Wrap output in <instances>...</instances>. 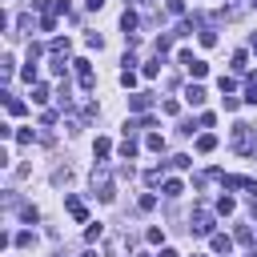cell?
I'll return each instance as SVG.
<instances>
[{"label":"cell","instance_id":"18","mask_svg":"<svg viewBox=\"0 0 257 257\" xmlns=\"http://www.w3.org/2000/svg\"><path fill=\"white\" fill-rule=\"evenodd\" d=\"M233 209H237V201H233L229 193H225V197H217V213H225V217H229Z\"/></svg>","mask_w":257,"mask_h":257},{"label":"cell","instance_id":"44","mask_svg":"<svg viewBox=\"0 0 257 257\" xmlns=\"http://www.w3.org/2000/svg\"><path fill=\"white\" fill-rule=\"evenodd\" d=\"M84 257H100V253H96V249H88V253H84Z\"/></svg>","mask_w":257,"mask_h":257},{"label":"cell","instance_id":"25","mask_svg":"<svg viewBox=\"0 0 257 257\" xmlns=\"http://www.w3.org/2000/svg\"><path fill=\"white\" fill-rule=\"evenodd\" d=\"M84 44H88V48H96V52H100V48H104V36H100V32H88V36H84Z\"/></svg>","mask_w":257,"mask_h":257},{"label":"cell","instance_id":"14","mask_svg":"<svg viewBox=\"0 0 257 257\" xmlns=\"http://www.w3.org/2000/svg\"><path fill=\"white\" fill-rule=\"evenodd\" d=\"M48 48H52L56 56H68V48H72V40H68V36H56V40H52Z\"/></svg>","mask_w":257,"mask_h":257},{"label":"cell","instance_id":"32","mask_svg":"<svg viewBox=\"0 0 257 257\" xmlns=\"http://www.w3.org/2000/svg\"><path fill=\"white\" fill-rule=\"evenodd\" d=\"M237 241L249 245V241H253V229H249V225H237Z\"/></svg>","mask_w":257,"mask_h":257},{"label":"cell","instance_id":"33","mask_svg":"<svg viewBox=\"0 0 257 257\" xmlns=\"http://www.w3.org/2000/svg\"><path fill=\"white\" fill-rule=\"evenodd\" d=\"M40 28H44V32H52V28H56V12H48V16H40Z\"/></svg>","mask_w":257,"mask_h":257},{"label":"cell","instance_id":"2","mask_svg":"<svg viewBox=\"0 0 257 257\" xmlns=\"http://www.w3.org/2000/svg\"><path fill=\"white\" fill-rule=\"evenodd\" d=\"M189 229H193V237H213L217 233V221H213V213L205 205H197V213L189 217Z\"/></svg>","mask_w":257,"mask_h":257},{"label":"cell","instance_id":"34","mask_svg":"<svg viewBox=\"0 0 257 257\" xmlns=\"http://www.w3.org/2000/svg\"><path fill=\"white\" fill-rule=\"evenodd\" d=\"M169 44H173V36H157V56H165V52H169Z\"/></svg>","mask_w":257,"mask_h":257},{"label":"cell","instance_id":"37","mask_svg":"<svg viewBox=\"0 0 257 257\" xmlns=\"http://www.w3.org/2000/svg\"><path fill=\"white\" fill-rule=\"evenodd\" d=\"M217 84H221V92H225V96H229V92H233V88H237V80H233V76H221V80H217Z\"/></svg>","mask_w":257,"mask_h":257},{"label":"cell","instance_id":"36","mask_svg":"<svg viewBox=\"0 0 257 257\" xmlns=\"http://www.w3.org/2000/svg\"><path fill=\"white\" fill-rule=\"evenodd\" d=\"M120 84H124V88H133V84H137V72H133V68H124V72H120Z\"/></svg>","mask_w":257,"mask_h":257},{"label":"cell","instance_id":"35","mask_svg":"<svg viewBox=\"0 0 257 257\" xmlns=\"http://www.w3.org/2000/svg\"><path fill=\"white\" fill-rule=\"evenodd\" d=\"M48 68H52L56 76H64V68H68V64H64V56H52V64H48Z\"/></svg>","mask_w":257,"mask_h":257},{"label":"cell","instance_id":"13","mask_svg":"<svg viewBox=\"0 0 257 257\" xmlns=\"http://www.w3.org/2000/svg\"><path fill=\"white\" fill-rule=\"evenodd\" d=\"M137 153H141V145H137L133 137H124V141H120V157H124V161H133Z\"/></svg>","mask_w":257,"mask_h":257},{"label":"cell","instance_id":"30","mask_svg":"<svg viewBox=\"0 0 257 257\" xmlns=\"http://www.w3.org/2000/svg\"><path fill=\"white\" fill-rule=\"evenodd\" d=\"M161 177H165V169H149L145 173V185H161Z\"/></svg>","mask_w":257,"mask_h":257},{"label":"cell","instance_id":"23","mask_svg":"<svg viewBox=\"0 0 257 257\" xmlns=\"http://www.w3.org/2000/svg\"><path fill=\"white\" fill-rule=\"evenodd\" d=\"M181 193H185V185H181V181H173V177H169V181H165V197H181Z\"/></svg>","mask_w":257,"mask_h":257},{"label":"cell","instance_id":"28","mask_svg":"<svg viewBox=\"0 0 257 257\" xmlns=\"http://www.w3.org/2000/svg\"><path fill=\"white\" fill-rule=\"evenodd\" d=\"M20 217H24L28 225H36V221H40V213H36V205H24V209H20Z\"/></svg>","mask_w":257,"mask_h":257},{"label":"cell","instance_id":"6","mask_svg":"<svg viewBox=\"0 0 257 257\" xmlns=\"http://www.w3.org/2000/svg\"><path fill=\"white\" fill-rule=\"evenodd\" d=\"M64 209H68L76 221H88V209H84V201H80V197H72V193H68V197H64Z\"/></svg>","mask_w":257,"mask_h":257},{"label":"cell","instance_id":"21","mask_svg":"<svg viewBox=\"0 0 257 257\" xmlns=\"http://www.w3.org/2000/svg\"><path fill=\"white\" fill-rule=\"evenodd\" d=\"M4 104H8V112H12V116H20V112L28 108V104H24V100H16V96H4Z\"/></svg>","mask_w":257,"mask_h":257},{"label":"cell","instance_id":"19","mask_svg":"<svg viewBox=\"0 0 257 257\" xmlns=\"http://www.w3.org/2000/svg\"><path fill=\"white\" fill-rule=\"evenodd\" d=\"M201 44H205V48H213V44H217V28H209V24H205V28H201Z\"/></svg>","mask_w":257,"mask_h":257},{"label":"cell","instance_id":"29","mask_svg":"<svg viewBox=\"0 0 257 257\" xmlns=\"http://www.w3.org/2000/svg\"><path fill=\"white\" fill-rule=\"evenodd\" d=\"M169 165H173V169H189V165H193V157H185V153H177V157H173Z\"/></svg>","mask_w":257,"mask_h":257},{"label":"cell","instance_id":"46","mask_svg":"<svg viewBox=\"0 0 257 257\" xmlns=\"http://www.w3.org/2000/svg\"><path fill=\"white\" fill-rule=\"evenodd\" d=\"M253 8H257V0H253Z\"/></svg>","mask_w":257,"mask_h":257},{"label":"cell","instance_id":"16","mask_svg":"<svg viewBox=\"0 0 257 257\" xmlns=\"http://www.w3.org/2000/svg\"><path fill=\"white\" fill-rule=\"evenodd\" d=\"M108 153H112V145H108L104 137H96V145H92V157H96V161H104Z\"/></svg>","mask_w":257,"mask_h":257},{"label":"cell","instance_id":"45","mask_svg":"<svg viewBox=\"0 0 257 257\" xmlns=\"http://www.w3.org/2000/svg\"><path fill=\"white\" fill-rule=\"evenodd\" d=\"M253 48H257V32H253Z\"/></svg>","mask_w":257,"mask_h":257},{"label":"cell","instance_id":"5","mask_svg":"<svg viewBox=\"0 0 257 257\" xmlns=\"http://www.w3.org/2000/svg\"><path fill=\"white\" fill-rule=\"evenodd\" d=\"M72 68H76V80H80V88H92V84H96V76H92V64H88L84 56H76V60H72Z\"/></svg>","mask_w":257,"mask_h":257},{"label":"cell","instance_id":"1","mask_svg":"<svg viewBox=\"0 0 257 257\" xmlns=\"http://www.w3.org/2000/svg\"><path fill=\"white\" fill-rule=\"evenodd\" d=\"M229 145H233V153H241V157H257V124L237 120V124H233V137H229Z\"/></svg>","mask_w":257,"mask_h":257},{"label":"cell","instance_id":"41","mask_svg":"<svg viewBox=\"0 0 257 257\" xmlns=\"http://www.w3.org/2000/svg\"><path fill=\"white\" fill-rule=\"evenodd\" d=\"M84 237H88V241H96V237H104V229H100V225H88V229H84Z\"/></svg>","mask_w":257,"mask_h":257},{"label":"cell","instance_id":"9","mask_svg":"<svg viewBox=\"0 0 257 257\" xmlns=\"http://www.w3.org/2000/svg\"><path fill=\"white\" fill-rule=\"evenodd\" d=\"M185 100H189L193 108H201V104H205V88H201V84H189V88H185Z\"/></svg>","mask_w":257,"mask_h":257},{"label":"cell","instance_id":"7","mask_svg":"<svg viewBox=\"0 0 257 257\" xmlns=\"http://www.w3.org/2000/svg\"><path fill=\"white\" fill-rule=\"evenodd\" d=\"M104 257H128V249H124V237H120V233H116V237H108Z\"/></svg>","mask_w":257,"mask_h":257},{"label":"cell","instance_id":"11","mask_svg":"<svg viewBox=\"0 0 257 257\" xmlns=\"http://www.w3.org/2000/svg\"><path fill=\"white\" fill-rule=\"evenodd\" d=\"M137 24H141V20H137V12H133V8H124V16H120V28H124V36H133V32H137Z\"/></svg>","mask_w":257,"mask_h":257},{"label":"cell","instance_id":"38","mask_svg":"<svg viewBox=\"0 0 257 257\" xmlns=\"http://www.w3.org/2000/svg\"><path fill=\"white\" fill-rule=\"evenodd\" d=\"M145 237H149V245H161V241H165V233H161V229H157V225H153V229H149V233H145Z\"/></svg>","mask_w":257,"mask_h":257},{"label":"cell","instance_id":"10","mask_svg":"<svg viewBox=\"0 0 257 257\" xmlns=\"http://www.w3.org/2000/svg\"><path fill=\"white\" fill-rule=\"evenodd\" d=\"M149 104H153V96H149V92H133V96H128V108H133V112H145Z\"/></svg>","mask_w":257,"mask_h":257},{"label":"cell","instance_id":"12","mask_svg":"<svg viewBox=\"0 0 257 257\" xmlns=\"http://www.w3.org/2000/svg\"><path fill=\"white\" fill-rule=\"evenodd\" d=\"M213 149H217V137L213 133H201L197 137V153H213Z\"/></svg>","mask_w":257,"mask_h":257},{"label":"cell","instance_id":"3","mask_svg":"<svg viewBox=\"0 0 257 257\" xmlns=\"http://www.w3.org/2000/svg\"><path fill=\"white\" fill-rule=\"evenodd\" d=\"M92 193L108 205V201H116V193H112V177H108V169L100 165V169H92Z\"/></svg>","mask_w":257,"mask_h":257},{"label":"cell","instance_id":"42","mask_svg":"<svg viewBox=\"0 0 257 257\" xmlns=\"http://www.w3.org/2000/svg\"><path fill=\"white\" fill-rule=\"evenodd\" d=\"M84 4H88V8H92V12H96V8H100V4H104V0H84Z\"/></svg>","mask_w":257,"mask_h":257},{"label":"cell","instance_id":"8","mask_svg":"<svg viewBox=\"0 0 257 257\" xmlns=\"http://www.w3.org/2000/svg\"><path fill=\"white\" fill-rule=\"evenodd\" d=\"M209 245H213V253H229V249H233V237H229V233H213Z\"/></svg>","mask_w":257,"mask_h":257},{"label":"cell","instance_id":"17","mask_svg":"<svg viewBox=\"0 0 257 257\" xmlns=\"http://www.w3.org/2000/svg\"><path fill=\"white\" fill-rule=\"evenodd\" d=\"M221 185H225V189H249L253 181H245V177H221Z\"/></svg>","mask_w":257,"mask_h":257},{"label":"cell","instance_id":"40","mask_svg":"<svg viewBox=\"0 0 257 257\" xmlns=\"http://www.w3.org/2000/svg\"><path fill=\"white\" fill-rule=\"evenodd\" d=\"M165 8H169L173 16H181V12H185V0H165Z\"/></svg>","mask_w":257,"mask_h":257},{"label":"cell","instance_id":"26","mask_svg":"<svg viewBox=\"0 0 257 257\" xmlns=\"http://www.w3.org/2000/svg\"><path fill=\"white\" fill-rule=\"evenodd\" d=\"M141 72H145V76H149V80H153V76H157V72H161V56H153V60H149V64H145V68H141Z\"/></svg>","mask_w":257,"mask_h":257},{"label":"cell","instance_id":"24","mask_svg":"<svg viewBox=\"0 0 257 257\" xmlns=\"http://www.w3.org/2000/svg\"><path fill=\"white\" fill-rule=\"evenodd\" d=\"M241 100H249V104H257V76H249V84H245V96Z\"/></svg>","mask_w":257,"mask_h":257},{"label":"cell","instance_id":"27","mask_svg":"<svg viewBox=\"0 0 257 257\" xmlns=\"http://www.w3.org/2000/svg\"><path fill=\"white\" fill-rule=\"evenodd\" d=\"M32 100L44 104V100H48V84H32Z\"/></svg>","mask_w":257,"mask_h":257},{"label":"cell","instance_id":"31","mask_svg":"<svg viewBox=\"0 0 257 257\" xmlns=\"http://www.w3.org/2000/svg\"><path fill=\"white\" fill-rule=\"evenodd\" d=\"M137 205H141V213H149V209L157 205V197H153V193H141V201H137Z\"/></svg>","mask_w":257,"mask_h":257},{"label":"cell","instance_id":"20","mask_svg":"<svg viewBox=\"0 0 257 257\" xmlns=\"http://www.w3.org/2000/svg\"><path fill=\"white\" fill-rule=\"evenodd\" d=\"M249 68V52H233V72H245Z\"/></svg>","mask_w":257,"mask_h":257},{"label":"cell","instance_id":"22","mask_svg":"<svg viewBox=\"0 0 257 257\" xmlns=\"http://www.w3.org/2000/svg\"><path fill=\"white\" fill-rule=\"evenodd\" d=\"M161 112H165V116H177V112H181V100H173V96L161 100Z\"/></svg>","mask_w":257,"mask_h":257},{"label":"cell","instance_id":"4","mask_svg":"<svg viewBox=\"0 0 257 257\" xmlns=\"http://www.w3.org/2000/svg\"><path fill=\"white\" fill-rule=\"evenodd\" d=\"M177 60H181V64H185V68H189V76H197V80H201V76H205V72H209V64H205V60H201V56H193V52H181V56H177Z\"/></svg>","mask_w":257,"mask_h":257},{"label":"cell","instance_id":"39","mask_svg":"<svg viewBox=\"0 0 257 257\" xmlns=\"http://www.w3.org/2000/svg\"><path fill=\"white\" fill-rule=\"evenodd\" d=\"M32 8H40V12H44V16H48V12H52V8H56V0H32Z\"/></svg>","mask_w":257,"mask_h":257},{"label":"cell","instance_id":"43","mask_svg":"<svg viewBox=\"0 0 257 257\" xmlns=\"http://www.w3.org/2000/svg\"><path fill=\"white\" fill-rule=\"evenodd\" d=\"M161 257H181V253L177 249H161Z\"/></svg>","mask_w":257,"mask_h":257},{"label":"cell","instance_id":"15","mask_svg":"<svg viewBox=\"0 0 257 257\" xmlns=\"http://www.w3.org/2000/svg\"><path fill=\"white\" fill-rule=\"evenodd\" d=\"M145 149H153V153H165V137H161V133H149V137H145Z\"/></svg>","mask_w":257,"mask_h":257}]
</instances>
